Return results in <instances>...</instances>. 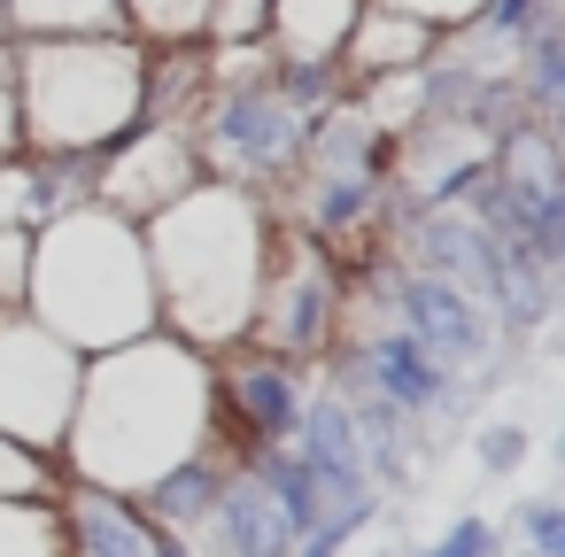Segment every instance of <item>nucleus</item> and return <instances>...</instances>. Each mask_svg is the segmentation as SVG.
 <instances>
[{
  "instance_id": "obj_30",
  "label": "nucleus",
  "mask_w": 565,
  "mask_h": 557,
  "mask_svg": "<svg viewBox=\"0 0 565 557\" xmlns=\"http://www.w3.org/2000/svg\"><path fill=\"white\" fill-rule=\"evenodd\" d=\"M156 557H194L186 542H171V534H156Z\"/></svg>"
},
{
  "instance_id": "obj_14",
  "label": "nucleus",
  "mask_w": 565,
  "mask_h": 557,
  "mask_svg": "<svg viewBox=\"0 0 565 557\" xmlns=\"http://www.w3.org/2000/svg\"><path fill=\"white\" fill-rule=\"evenodd\" d=\"M356 9H364V0H271V17H264L271 63L279 71H333Z\"/></svg>"
},
{
  "instance_id": "obj_10",
  "label": "nucleus",
  "mask_w": 565,
  "mask_h": 557,
  "mask_svg": "<svg viewBox=\"0 0 565 557\" xmlns=\"http://www.w3.org/2000/svg\"><path fill=\"white\" fill-rule=\"evenodd\" d=\"M356 387H372L395 418H411V426H434V418H449V410H465V379H449L403 325H364L356 333V349H349V364H341Z\"/></svg>"
},
{
  "instance_id": "obj_3",
  "label": "nucleus",
  "mask_w": 565,
  "mask_h": 557,
  "mask_svg": "<svg viewBox=\"0 0 565 557\" xmlns=\"http://www.w3.org/2000/svg\"><path fill=\"white\" fill-rule=\"evenodd\" d=\"M24 318L47 325L71 356H109L140 333H156V287L140 225H125L102 202H71L32 233L24 271Z\"/></svg>"
},
{
  "instance_id": "obj_13",
  "label": "nucleus",
  "mask_w": 565,
  "mask_h": 557,
  "mask_svg": "<svg viewBox=\"0 0 565 557\" xmlns=\"http://www.w3.org/2000/svg\"><path fill=\"white\" fill-rule=\"evenodd\" d=\"M434 47H441L434 24H418V17H403V9H372V0H364L333 71H341L349 86H372V78H395V71H426Z\"/></svg>"
},
{
  "instance_id": "obj_26",
  "label": "nucleus",
  "mask_w": 565,
  "mask_h": 557,
  "mask_svg": "<svg viewBox=\"0 0 565 557\" xmlns=\"http://www.w3.org/2000/svg\"><path fill=\"white\" fill-rule=\"evenodd\" d=\"M526 449H534V441H526V426H519V418H488V426L472 433V457H480V472H488V480L519 472V464H526Z\"/></svg>"
},
{
  "instance_id": "obj_25",
  "label": "nucleus",
  "mask_w": 565,
  "mask_h": 557,
  "mask_svg": "<svg viewBox=\"0 0 565 557\" xmlns=\"http://www.w3.org/2000/svg\"><path fill=\"white\" fill-rule=\"evenodd\" d=\"M426 557H503V526H495L488 511H465V518H449V526L426 542Z\"/></svg>"
},
{
  "instance_id": "obj_19",
  "label": "nucleus",
  "mask_w": 565,
  "mask_h": 557,
  "mask_svg": "<svg viewBox=\"0 0 565 557\" xmlns=\"http://www.w3.org/2000/svg\"><path fill=\"white\" fill-rule=\"evenodd\" d=\"M125 9V32L156 55V47H202V17L210 0H117Z\"/></svg>"
},
{
  "instance_id": "obj_5",
  "label": "nucleus",
  "mask_w": 565,
  "mask_h": 557,
  "mask_svg": "<svg viewBox=\"0 0 565 557\" xmlns=\"http://www.w3.org/2000/svg\"><path fill=\"white\" fill-rule=\"evenodd\" d=\"M341 325H349V287H341L333 256H326L310 233H295V225L271 217V256H264V279H256L248 349L287 356V364L310 372V364L341 341Z\"/></svg>"
},
{
  "instance_id": "obj_21",
  "label": "nucleus",
  "mask_w": 565,
  "mask_h": 557,
  "mask_svg": "<svg viewBox=\"0 0 565 557\" xmlns=\"http://www.w3.org/2000/svg\"><path fill=\"white\" fill-rule=\"evenodd\" d=\"M55 495H63L55 457H40V449L0 433V503H55Z\"/></svg>"
},
{
  "instance_id": "obj_29",
  "label": "nucleus",
  "mask_w": 565,
  "mask_h": 557,
  "mask_svg": "<svg viewBox=\"0 0 565 557\" xmlns=\"http://www.w3.org/2000/svg\"><path fill=\"white\" fill-rule=\"evenodd\" d=\"M9 32H0V156H17V63H9Z\"/></svg>"
},
{
  "instance_id": "obj_27",
  "label": "nucleus",
  "mask_w": 565,
  "mask_h": 557,
  "mask_svg": "<svg viewBox=\"0 0 565 557\" xmlns=\"http://www.w3.org/2000/svg\"><path fill=\"white\" fill-rule=\"evenodd\" d=\"M24 271H32V233H0V318L24 310Z\"/></svg>"
},
{
  "instance_id": "obj_12",
  "label": "nucleus",
  "mask_w": 565,
  "mask_h": 557,
  "mask_svg": "<svg viewBox=\"0 0 565 557\" xmlns=\"http://www.w3.org/2000/svg\"><path fill=\"white\" fill-rule=\"evenodd\" d=\"M194 557H295V526H287V511L264 495V480L248 472V464H233L225 472V495H217V511H210V526L186 542Z\"/></svg>"
},
{
  "instance_id": "obj_4",
  "label": "nucleus",
  "mask_w": 565,
  "mask_h": 557,
  "mask_svg": "<svg viewBox=\"0 0 565 557\" xmlns=\"http://www.w3.org/2000/svg\"><path fill=\"white\" fill-rule=\"evenodd\" d=\"M17 156L94 163L148 117V47L132 32L17 40Z\"/></svg>"
},
{
  "instance_id": "obj_28",
  "label": "nucleus",
  "mask_w": 565,
  "mask_h": 557,
  "mask_svg": "<svg viewBox=\"0 0 565 557\" xmlns=\"http://www.w3.org/2000/svg\"><path fill=\"white\" fill-rule=\"evenodd\" d=\"M372 9H403V17H418V24H434V32H465L488 0H372Z\"/></svg>"
},
{
  "instance_id": "obj_23",
  "label": "nucleus",
  "mask_w": 565,
  "mask_h": 557,
  "mask_svg": "<svg viewBox=\"0 0 565 557\" xmlns=\"http://www.w3.org/2000/svg\"><path fill=\"white\" fill-rule=\"evenodd\" d=\"M372 518H380V495H364V503H341V511H326V518H318V526L295 542V557H341V549H349V542H356Z\"/></svg>"
},
{
  "instance_id": "obj_16",
  "label": "nucleus",
  "mask_w": 565,
  "mask_h": 557,
  "mask_svg": "<svg viewBox=\"0 0 565 557\" xmlns=\"http://www.w3.org/2000/svg\"><path fill=\"white\" fill-rule=\"evenodd\" d=\"M225 472H233V457L210 441L202 457H186L179 472H163V480L140 495V518H148L156 534H171V542H194V534L210 526L217 495H225Z\"/></svg>"
},
{
  "instance_id": "obj_24",
  "label": "nucleus",
  "mask_w": 565,
  "mask_h": 557,
  "mask_svg": "<svg viewBox=\"0 0 565 557\" xmlns=\"http://www.w3.org/2000/svg\"><path fill=\"white\" fill-rule=\"evenodd\" d=\"M511 534L526 542V557H565V503L557 495H526L511 511Z\"/></svg>"
},
{
  "instance_id": "obj_18",
  "label": "nucleus",
  "mask_w": 565,
  "mask_h": 557,
  "mask_svg": "<svg viewBox=\"0 0 565 557\" xmlns=\"http://www.w3.org/2000/svg\"><path fill=\"white\" fill-rule=\"evenodd\" d=\"M356 117H364V132H372V140H403V132H418V125L434 117V71L372 78V86H364V101H356Z\"/></svg>"
},
{
  "instance_id": "obj_6",
  "label": "nucleus",
  "mask_w": 565,
  "mask_h": 557,
  "mask_svg": "<svg viewBox=\"0 0 565 557\" xmlns=\"http://www.w3.org/2000/svg\"><path fill=\"white\" fill-rule=\"evenodd\" d=\"M302 403H310V372L287 364V356H264V349H225L210 356V418H217V449L241 464L256 449H287L295 426H302Z\"/></svg>"
},
{
  "instance_id": "obj_2",
  "label": "nucleus",
  "mask_w": 565,
  "mask_h": 557,
  "mask_svg": "<svg viewBox=\"0 0 565 557\" xmlns=\"http://www.w3.org/2000/svg\"><path fill=\"white\" fill-rule=\"evenodd\" d=\"M271 202L202 179L194 194H179L163 217L140 225L148 248V287H156V333L225 356L248 341L256 318V279L271 256Z\"/></svg>"
},
{
  "instance_id": "obj_22",
  "label": "nucleus",
  "mask_w": 565,
  "mask_h": 557,
  "mask_svg": "<svg viewBox=\"0 0 565 557\" xmlns=\"http://www.w3.org/2000/svg\"><path fill=\"white\" fill-rule=\"evenodd\" d=\"M264 17H271V0H210L202 47H256L264 40Z\"/></svg>"
},
{
  "instance_id": "obj_20",
  "label": "nucleus",
  "mask_w": 565,
  "mask_h": 557,
  "mask_svg": "<svg viewBox=\"0 0 565 557\" xmlns=\"http://www.w3.org/2000/svg\"><path fill=\"white\" fill-rule=\"evenodd\" d=\"M0 557H71L55 503H0Z\"/></svg>"
},
{
  "instance_id": "obj_1",
  "label": "nucleus",
  "mask_w": 565,
  "mask_h": 557,
  "mask_svg": "<svg viewBox=\"0 0 565 557\" xmlns=\"http://www.w3.org/2000/svg\"><path fill=\"white\" fill-rule=\"evenodd\" d=\"M210 441H217L210 356L171 333H140L109 356H86L55 472H63V488H102V495L140 503L163 472H179Z\"/></svg>"
},
{
  "instance_id": "obj_8",
  "label": "nucleus",
  "mask_w": 565,
  "mask_h": 557,
  "mask_svg": "<svg viewBox=\"0 0 565 557\" xmlns=\"http://www.w3.org/2000/svg\"><path fill=\"white\" fill-rule=\"evenodd\" d=\"M194 186H202V163H194V140L179 125H132L109 156H94V202L117 210L125 225L163 217Z\"/></svg>"
},
{
  "instance_id": "obj_15",
  "label": "nucleus",
  "mask_w": 565,
  "mask_h": 557,
  "mask_svg": "<svg viewBox=\"0 0 565 557\" xmlns=\"http://www.w3.org/2000/svg\"><path fill=\"white\" fill-rule=\"evenodd\" d=\"M63 542L71 557H156V526L140 518L132 495H102V488H63Z\"/></svg>"
},
{
  "instance_id": "obj_9",
  "label": "nucleus",
  "mask_w": 565,
  "mask_h": 557,
  "mask_svg": "<svg viewBox=\"0 0 565 557\" xmlns=\"http://www.w3.org/2000/svg\"><path fill=\"white\" fill-rule=\"evenodd\" d=\"M395 318L387 325H403L449 379H465V387H480L488 379V356H495V318L465 294V287H449V279H434V271H395V302H387Z\"/></svg>"
},
{
  "instance_id": "obj_11",
  "label": "nucleus",
  "mask_w": 565,
  "mask_h": 557,
  "mask_svg": "<svg viewBox=\"0 0 565 557\" xmlns=\"http://www.w3.org/2000/svg\"><path fill=\"white\" fill-rule=\"evenodd\" d=\"M287 449L302 457V472L318 480V495H326L333 511L372 495V472H364L356 426H349V410H341V395H333V387H318V379H310V403H302V426H295V441H287Z\"/></svg>"
},
{
  "instance_id": "obj_17",
  "label": "nucleus",
  "mask_w": 565,
  "mask_h": 557,
  "mask_svg": "<svg viewBox=\"0 0 565 557\" xmlns=\"http://www.w3.org/2000/svg\"><path fill=\"white\" fill-rule=\"evenodd\" d=\"M9 40H86V32H125L117 0H0Z\"/></svg>"
},
{
  "instance_id": "obj_7",
  "label": "nucleus",
  "mask_w": 565,
  "mask_h": 557,
  "mask_svg": "<svg viewBox=\"0 0 565 557\" xmlns=\"http://www.w3.org/2000/svg\"><path fill=\"white\" fill-rule=\"evenodd\" d=\"M78 372H86V356H71L47 325H32L24 310L0 318V433L55 457L71 403H78Z\"/></svg>"
}]
</instances>
